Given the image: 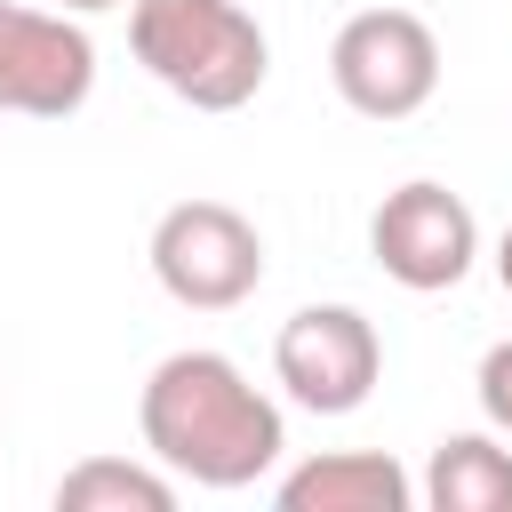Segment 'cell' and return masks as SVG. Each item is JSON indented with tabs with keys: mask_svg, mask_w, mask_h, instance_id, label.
Wrapping results in <instances>:
<instances>
[{
	"mask_svg": "<svg viewBox=\"0 0 512 512\" xmlns=\"http://www.w3.org/2000/svg\"><path fill=\"white\" fill-rule=\"evenodd\" d=\"M272 496H280V512H408L416 480L384 448H328V456H304L296 472H280Z\"/></svg>",
	"mask_w": 512,
	"mask_h": 512,
	"instance_id": "8",
	"label": "cell"
},
{
	"mask_svg": "<svg viewBox=\"0 0 512 512\" xmlns=\"http://www.w3.org/2000/svg\"><path fill=\"white\" fill-rule=\"evenodd\" d=\"M328 80L360 120H408L440 88V40L416 8H360L328 40Z\"/></svg>",
	"mask_w": 512,
	"mask_h": 512,
	"instance_id": "4",
	"label": "cell"
},
{
	"mask_svg": "<svg viewBox=\"0 0 512 512\" xmlns=\"http://www.w3.org/2000/svg\"><path fill=\"white\" fill-rule=\"evenodd\" d=\"M496 280H504V296H512V224H504V240H496Z\"/></svg>",
	"mask_w": 512,
	"mask_h": 512,
	"instance_id": "12",
	"label": "cell"
},
{
	"mask_svg": "<svg viewBox=\"0 0 512 512\" xmlns=\"http://www.w3.org/2000/svg\"><path fill=\"white\" fill-rule=\"evenodd\" d=\"M272 376H280V392H288L296 408H312V416H352V408L376 392V376H384V336H376V320L352 312V304H304V312H288L280 336H272Z\"/></svg>",
	"mask_w": 512,
	"mask_h": 512,
	"instance_id": "5",
	"label": "cell"
},
{
	"mask_svg": "<svg viewBox=\"0 0 512 512\" xmlns=\"http://www.w3.org/2000/svg\"><path fill=\"white\" fill-rule=\"evenodd\" d=\"M368 248H376L384 280H400V288H416V296H440V288H456V280L472 272V256H480V224H472V208H464L448 184L408 176L400 192L376 200V216H368Z\"/></svg>",
	"mask_w": 512,
	"mask_h": 512,
	"instance_id": "6",
	"label": "cell"
},
{
	"mask_svg": "<svg viewBox=\"0 0 512 512\" xmlns=\"http://www.w3.org/2000/svg\"><path fill=\"white\" fill-rule=\"evenodd\" d=\"M128 48L192 112H240L272 72V40L240 0H128Z\"/></svg>",
	"mask_w": 512,
	"mask_h": 512,
	"instance_id": "2",
	"label": "cell"
},
{
	"mask_svg": "<svg viewBox=\"0 0 512 512\" xmlns=\"http://www.w3.org/2000/svg\"><path fill=\"white\" fill-rule=\"evenodd\" d=\"M472 392H480V416H488V432H504V440H512V336L480 352V376H472Z\"/></svg>",
	"mask_w": 512,
	"mask_h": 512,
	"instance_id": "11",
	"label": "cell"
},
{
	"mask_svg": "<svg viewBox=\"0 0 512 512\" xmlns=\"http://www.w3.org/2000/svg\"><path fill=\"white\" fill-rule=\"evenodd\" d=\"M96 88V40L64 8H16L0 0V112L64 120Z\"/></svg>",
	"mask_w": 512,
	"mask_h": 512,
	"instance_id": "7",
	"label": "cell"
},
{
	"mask_svg": "<svg viewBox=\"0 0 512 512\" xmlns=\"http://www.w3.org/2000/svg\"><path fill=\"white\" fill-rule=\"evenodd\" d=\"M136 432H144L152 464L192 488H256L288 448L280 400L264 384H248V368L232 352H208V344L168 352L144 376Z\"/></svg>",
	"mask_w": 512,
	"mask_h": 512,
	"instance_id": "1",
	"label": "cell"
},
{
	"mask_svg": "<svg viewBox=\"0 0 512 512\" xmlns=\"http://www.w3.org/2000/svg\"><path fill=\"white\" fill-rule=\"evenodd\" d=\"M432 512H512V448L504 432H448L416 488Z\"/></svg>",
	"mask_w": 512,
	"mask_h": 512,
	"instance_id": "9",
	"label": "cell"
},
{
	"mask_svg": "<svg viewBox=\"0 0 512 512\" xmlns=\"http://www.w3.org/2000/svg\"><path fill=\"white\" fill-rule=\"evenodd\" d=\"M168 504H176V472L128 456H80L56 480V512H168Z\"/></svg>",
	"mask_w": 512,
	"mask_h": 512,
	"instance_id": "10",
	"label": "cell"
},
{
	"mask_svg": "<svg viewBox=\"0 0 512 512\" xmlns=\"http://www.w3.org/2000/svg\"><path fill=\"white\" fill-rule=\"evenodd\" d=\"M64 16H96V8H120V0H56Z\"/></svg>",
	"mask_w": 512,
	"mask_h": 512,
	"instance_id": "13",
	"label": "cell"
},
{
	"mask_svg": "<svg viewBox=\"0 0 512 512\" xmlns=\"http://www.w3.org/2000/svg\"><path fill=\"white\" fill-rule=\"evenodd\" d=\"M152 280L184 312H232L264 288V232L232 200H176L152 224Z\"/></svg>",
	"mask_w": 512,
	"mask_h": 512,
	"instance_id": "3",
	"label": "cell"
}]
</instances>
